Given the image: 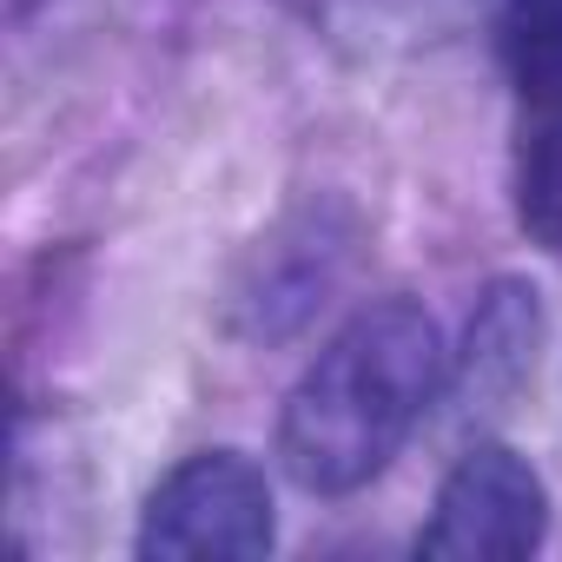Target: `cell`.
<instances>
[{
  "instance_id": "cell-2",
  "label": "cell",
  "mask_w": 562,
  "mask_h": 562,
  "mask_svg": "<svg viewBox=\"0 0 562 562\" xmlns=\"http://www.w3.org/2000/svg\"><path fill=\"white\" fill-rule=\"evenodd\" d=\"M278 536L271 522V490H265V470L238 450H199L186 457L153 496H146V516H139V555L146 562H199V555H225V562H251L265 555Z\"/></svg>"
},
{
  "instance_id": "cell-6",
  "label": "cell",
  "mask_w": 562,
  "mask_h": 562,
  "mask_svg": "<svg viewBox=\"0 0 562 562\" xmlns=\"http://www.w3.org/2000/svg\"><path fill=\"white\" fill-rule=\"evenodd\" d=\"M496 54L529 106L562 100V0H496Z\"/></svg>"
},
{
  "instance_id": "cell-3",
  "label": "cell",
  "mask_w": 562,
  "mask_h": 562,
  "mask_svg": "<svg viewBox=\"0 0 562 562\" xmlns=\"http://www.w3.org/2000/svg\"><path fill=\"white\" fill-rule=\"evenodd\" d=\"M549 529V490L509 443H476L437 490L417 555L437 562H516Z\"/></svg>"
},
{
  "instance_id": "cell-5",
  "label": "cell",
  "mask_w": 562,
  "mask_h": 562,
  "mask_svg": "<svg viewBox=\"0 0 562 562\" xmlns=\"http://www.w3.org/2000/svg\"><path fill=\"white\" fill-rule=\"evenodd\" d=\"M536 331H542L536 292L529 285H496L483 299V312L470 318V384L490 391V397L509 391L536 358Z\"/></svg>"
},
{
  "instance_id": "cell-1",
  "label": "cell",
  "mask_w": 562,
  "mask_h": 562,
  "mask_svg": "<svg viewBox=\"0 0 562 562\" xmlns=\"http://www.w3.org/2000/svg\"><path fill=\"white\" fill-rule=\"evenodd\" d=\"M443 384V338L424 305H364L292 384L278 457L312 496H351L404 450Z\"/></svg>"
},
{
  "instance_id": "cell-4",
  "label": "cell",
  "mask_w": 562,
  "mask_h": 562,
  "mask_svg": "<svg viewBox=\"0 0 562 562\" xmlns=\"http://www.w3.org/2000/svg\"><path fill=\"white\" fill-rule=\"evenodd\" d=\"M516 225L529 245L562 251V100H536L516 146Z\"/></svg>"
}]
</instances>
